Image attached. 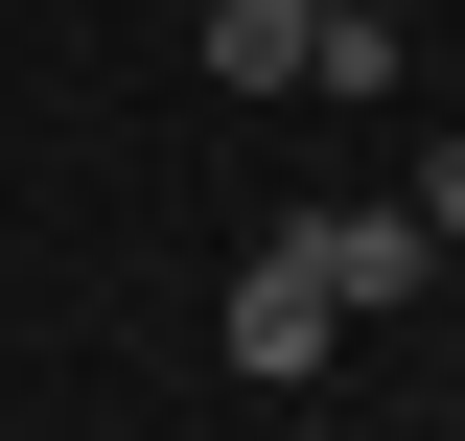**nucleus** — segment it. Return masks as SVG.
Instances as JSON below:
<instances>
[{"mask_svg":"<svg viewBox=\"0 0 465 441\" xmlns=\"http://www.w3.org/2000/svg\"><path fill=\"white\" fill-rule=\"evenodd\" d=\"M210 70L232 93H302V0H210Z\"/></svg>","mask_w":465,"mask_h":441,"instance_id":"3","label":"nucleus"},{"mask_svg":"<svg viewBox=\"0 0 465 441\" xmlns=\"http://www.w3.org/2000/svg\"><path fill=\"white\" fill-rule=\"evenodd\" d=\"M396 210H419V232L465 256V140H419V186H396Z\"/></svg>","mask_w":465,"mask_h":441,"instance_id":"4","label":"nucleus"},{"mask_svg":"<svg viewBox=\"0 0 465 441\" xmlns=\"http://www.w3.org/2000/svg\"><path fill=\"white\" fill-rule=\"evenodd\" d=\"M326 348H349V302H326V256L280 232V256L232 279V372H326Z\"/></svg>","mask_w":465,"mask_h":441,"instance_id":"1","label":"nucleus"},{"mask_svg":"<svg viewBox=\"0 0 465 441\" xmlns=\"http://www.w3.org/2000/svg\"><path fill=\"white\" fill-rule=\"evenodd\" d=\"M302 256H326V302L372 326V302H419V279H442V232H419V210H302Z\"/></svg>","mask_w":465,"mask_h":441,"instance_id":"2","label":"nucleus"}]
</instances>
